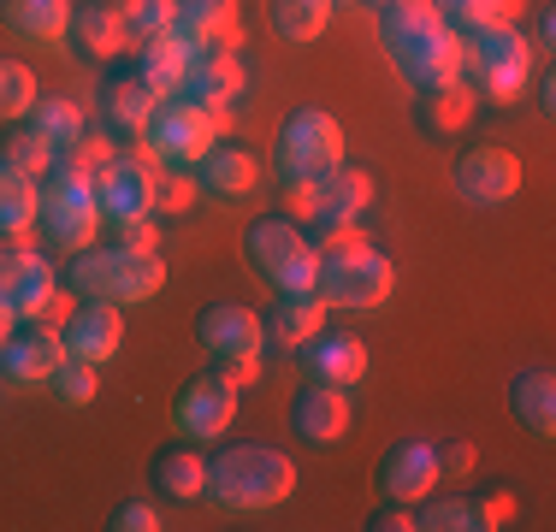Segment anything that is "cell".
I'll use <instances>...</instances> for the list:
<instances>
[{
    "mask_svg": "<svg viewBox=\"0 0 556 532\" xmlns=\"http://www.w3.org/2000/svg\"><path fill=\"white\" fill-rule=\"evenodd\" d=\"M379 42H386L391 65L403 72L408 89H444L462 84V36L439 18L432 0H391L379 7Z\"/></svg>",
    "mask_w": 556,
    "mask_h": 532,
    "instance_id": "cell-1",
    "label": "cell"
},
{
    "mask_svg": "<svg viewBox=\"0 0 556 532\" xmlns=\"http://www.w3.org/2000/svg\"><path fill=\"white\" fill-rule=\"evenodd\" d=\"M314 243V296L326 308H379L396 284V266L391 255H379L355 225H338V231L308 237Z\"/></svg>",
    "mask_w": 556,
    "mask_h": 532,
    "instance_id": "cell-2",
    "label": "cell"
},
{
    "mask_svg": "<svg viewBox=\"0 0 556 532\" xmlns=\"http://www.w3.org/2000/svg\"><path fill=\"white\" fill-rule=\"evenodd\" d=\"M296 491V461L273 444H225L207 456V485L202 497L214 509H273Z\"/></svg>",
    "mask_w": 556,
    "mask_h": 532,
    "instance_id": "cell-3",
    "label": "cell"
},
{
    "mask_svg": "<svg viewBox=\"0 0 556 532\" xmlns=\"http://www.w3.org/2000/svg\"><path fill=\"white\" fill-rule=\"evenodd\" d=\"M161 284H166V266H161L154 249L89 243V249L72 255V266H65V290H77L84 302H113V308L161 296Z\"/></svg>",
    "mask_w": 556,
    "mask_h": 532,
    "instance_id": "cell-4",
    "label": "cell"
},
{
    "mask_svg": "<svg viewBox=\"0 0 556 532\" xmlns=\"http://www.w3.org/2000/svg\"><path fill=\"white\" fill-rule=\"evenodd\" d=\"M462 36V84L480 89L485 101H515L533 84V42L521 24H480Z\"/></svg>",
    "mask_w": 556,
    "mask_h": 532,
    "instance_id": "cell-5",
    "label": "cell"
},
{
    "mask_svg": "<svg viewBox=\"0 0 556 532\" xmlns=\"http://www.w3.org/2000/svg\"><path fill=\"white\" fill-rule=\"evenodd\" d=\"M243 255L261 278L273 284V296H314V243L296 231V219L267 213L243 231Z\"/></svg>",
    "mask_w": 556,
    "mask_h": 532,
    "instance_id": "cell-6",
    "label": "cell"
},
{
    "mask_svg": "<svg viewBox=\"0 0 556 532\" xmlns=\"http://www.w3.org/2000/svg\"><path fill=\"white\" fill-rule=\"evenodd\" d=\"M195 338H202V350L214 355V372L231 379L237 391L261 379L267 326H261L255 308H243V302H214V308H202V319H195Z\"/></svg>",
    "mask_w": 556,
    "mask_h": 532,
    "instance_id": "cell-7",
    "label": "cell"
},
{
    "mask_svg": "<svg viewBox=\"0 0 556 532\" xmlns=\"http://www.w3.org/2000/svg\"><path fill=\"white\" fill-rule=\"evenodd\" d=\"M273 166L278 178H326L332 166H343V125L326 106L285 113V125L273 137Z\"/></svg>",
    "mask_w": 556,
    "mask_h": 532,
    "instance_id": "cell-8",
    "label": "cell"
},
{
    "mask_svg": "<svg viewBox=\"0 0 556 532\" xmlns=\"http://www.w3.org/2000/svg\"><path fill=\"white\" fill-rule=\"evenodd\" d=\"M60 278L48 255H36L30 243H0V308L12 319H42V326H65V302H60Z\"/></svg>",
    "mask_w": 556,
    "mask_h": 532,
    "instance_id": "cell-9",
    "label": "cell"
},
{
    "mask_svg": "<svg viewBox=\"0 0 556 532\" xmlns=\"http://www.w3.org/2000/svg\"><path fill=\"white\" fill-rule=\"evenodd\" d=\"M214 142H219V118L207 106H195L190 96H161L149 130H142V154L154 166H184V172L214 149Z\"/></svg>",
    "mask_w": 556,
    "mask_h": 532,
    "instance_id": "cell-10",
    "label": "cell"
},
{
    "mask_svg": "<svg viewBox=\"0 0 556 532\" xmlns=\"http://www.w3.org/2000/svg\"><path fill=\"white\" fill-rule=\"evenodd\" d=\"M36 225L48 231V243L54 249H89L96 243V231L108 219H101V195H96V178H77V172H48L42 183V213H36Z\"/></svg>",
    "mask_w": 556,
    "mask_h": 532,
    "instance_id": "cell-11",
    "label": "cell"
},
{
    "mask_svg": "<svg viewBox=\"0 0 556 532\" xmlns=\"http://www.w3.org/2000/svg\"><path fill=\"white\" fill-rule=\"evenodd\" d=\"M450 183L468 207H503L515 190H521V160L509 149H492V142H473V149L456 154L450 166Z\"/></svg>",
    "mask_w": 556,
    "mask_h": 532,
    "instance_id": "cell-12",
    "label": "cell"
},
{
    "mask_svg": "<svg viewBox=\"0 0 556 532\" xmlns=\"http://www.w3.org/2000/svg\"><path fill=\"white\" fill-rule=\"evenodd\" d=\"M154 172L149 154H113L108 172L96 178V195H101V219L108 225H130V219H154Z\"/></svg>",
    "mask_w": 556,
    "mask_h": 532,
    "instance_id": "cell-13",
    "label": "cell"
},
{
    "mask_svg": "<svg viewBox=\"0 0 556 532\" xmlns=\"http://www.w3.org/2000/svg\"><path fill=\"white\" fill-rule=\"evenodd\" d=\"M237 415V384L219 379V372H195L190 384H178V396H172V426H178V438H190V444H207V438H219L225 426Z\"/></svg>",
    "mask_w": 556,
    "mask_h": 532,
    "instance_id": "cell-14",
    "label": "cell"
},
{
    "mask_svg": "<svg viewBox=\"0 0 556 532\" xmlns=\"http://www.w3.org/2000/svg\"><path fill=\"white\" fill-rule=\"evenodd\" d=\"M60 362H65V343H60L54 326H42V319H18V326L7 331V343H0V379L24 384V391L48 384Z\"/></svg>",
    "mask_w": 556,
    "mask_h": 532,
    "instance_id": "cell-15",
    "label": "cell"
},
{
    "mask_svg": "<svg viewBox=\"0 0 556 532\" xmlns=\"http://www.w3.org/2000/svg\"><path fill=\"white\" fill-rule=\"evenodd\" d=\"M243 65H237L231 48H190V72H184V89L178 96H190L195 106H207L214 118H225L243 96Z\"/></svg>",
    "mask_w": 556,
    "mask_h": 532,
    "instance_id": "cell-16",
    "label": "cell"
},
{
    "mask_svg": "<svg viewBox=\"0 0 556 532\" xmlns=\"http://www.w3.org/2000/svg\"><path fill=\"white\" fill-rule=\"evenodd\" d=\"M60 343H65L72 362L101 367V362H113L118 343H125V319H118L113 302H77V308L65 314V326H60Z\"/></svg>",
    "mask_w": 556,
    "mask_h": 532,
    "instance_id": "cell-17",
    "label": "cell"
},
{
    "mask_svg": "<svg viewBox=\"0 0 556 532\" xmlns=\"http://www.w3.org/2000/svg\"><path fill=\"white\" fill-rule=\"evenodd\" d=\"M296 367H302V379H314V384H343V391H350L367 372V343L350 338V331L320 326L308 343H296Z\"/></svg>",
    "mask_w": 556,
    "mask_h": 532,
    "instance_id": "cell-18",
    "label": "cell"
},
{
    "mask_svg": "<svg viewBox=\"0 0 556 532\" xmlns=\"http://www.w3.org/2000/svg\"><path fill=\"white\" fill-rule=\"evenodd\" d=\"M154 106H161V96L137 77V65H130V72H113L108 84L96 89V113H101V130H108V137H142Z\"/></svg>",
    "mask_w": 556,
    "mask_h": 532,
    "instance_id": "cell-19",
    "label": "cell"
},
{
    "mask_svg": "<svg viewBox=\"0 0 556 532\" xmlns=\"http://www.w3.org/2000/svg\"><path fill=\"white\" fill-rule=\"evenodd\" d=\"M355 408H350V391L343 384H302L296 396H290V426H296L308 444H338L343 432H350Z\"/></svg>",
    "mask_w": 556,
    "mask_h": 532,
    "instance_id": "cell-20",
    "label": "cell"
},
{
    "mask_svg": "<svg viewBox=\"0 0 556 532\" xmlns=\"http://www.w3.org/2000/svg\"><path fill=\"white\" fill-rule=\"evenodd\" d=\"M439 449L420 444V438H403V444L386 449V461H379V491H386L391 503H420L432 485H439Z\"/></svg>",
    "mask_w": 556,
    "mask_h": 532,
    "instance_id": "cell-21",
    "label": "cell"
},
{
    "mask_svg": "<svg viewBox=\"0 0 556 532\" xmlns=\"http://www.w3.org/2000/svg\"><path fill=\"white\" fill-rule=\"evenodd\" d=\"M374 202V178L362 166H332L326 178H314V225L320 231H338V225H355Z\"/></svg>",
    "mask_w": 556,
    "mask_h": 532,
    "instance_id": "cell-22",
    "label": "cell"
},
{
    "mask_svg": "<svg viewBox=\"0 0 556 532\" xmlns=\"http://www.w3.org/2000/svg\"><path fill=\"white\" fill-rule=\"evenodd\" d=\"M243 30V0H178L172 36H184V48H231Z\"/></svg>",
    "mask_w": 556,
    "mask_h": 532,
    "instance_id": "cell-23",
    "label": "cell"
},
{
    "mask_svg": "<svg viewBox=\"0 0 556 532\" xmlns=\"http://www.w3.org/2000/svg\"><path fill=\"white\" fill-rule=\"evenodd\" d=\"M509 515V497H420V532H492Z\"/></svg>",
    "mask_w": 556,
    "mask_h": 532,
    "instance_id": "cell-24",
    "label": "cell"
},
{
    "mask_svg": "<svg viewBox=\"0 0 556 532\" xmlns=\"http://www.w3.org/2000/svg\"><path fill=\"white\" fill-rule=\"evenodd\" d=\"M65 36H72V48L84 53V60H113V53L130 42L118 0H77V7H72V24H65Z\"/></svg>",
    "mask_w": 556,
    "mask_h": 532,
    "instance_id": "cell-25",
    "label": "cell"
},
{
    "mask_svg": "<svg viewBox=\"0 0 556 532\" xmlns=\"http://www.w3.org/2000/svg\"><path fill=\"white\" fill-rule=\"evenodd\" d=\"M255 178H261L255 154L237 149V142H214V149L195 160V183H202L214 202H243V195H255Z\"/></svg>",
    "mask_w": 556,
    "mask_h": 532,
    "instance_id": "cell-26",
    "label": "cell"
},
{
    "mask_svg": "<svg viewBox=\"0 0 556 532\" xmlns=\"http://www.w3.org/2000/svg\"><path fill=\"white\" fill-rule=\"evenodd\" d=\"M509 415L533 438L556 432V379H551V367H521L515 372L509 379Z\"/></svg>",
    "mask_w": 556,
    "mask_h": 532,
    "instance_id": "cell-27",
    "label": "cell"
},
{
    "mask_svg": "<svg viewBox=\"0 0 556 532\" xmlns=\"http://www.w3.org/2000/svg\"><path fill=\"white\" fill-rule=\"evenodd\" d=\"M0 24L18 42H60L72 24V0H0Z\"/></svg>",
    "mask_w": 556,
    "mask_h": 532,
    "instance_id": "cell-28",
    "label": "cell"
},
{
    "mask_svg": "<svg viewBox=\"0 0 556 532\" xmlns=\"http://www.w3.org/2000/svg\"><path fill=\"white\" fill-rule=\"evenodd\" d=\"M184 72H190V48H184V36H149V42H137V77L154 89V96H178L184 89Z\"/></svg>",
    "mask_w": 556,
    "mask_h": 532,
    "instance_id": "cell-29",
    "label": "cell"
},
{
    "mask_svg": "<svg viewBox=\"0 0 556 532\" xmlns=\"http://www.w3.org/2000/svg\"><path fill=\"white\" fill-rule=\"evenodd\" d=\"M261 326H267L273 343L296 350V343H308L314 331L326 326V302L320 296H273V308L261 314Z\"/></svg>",
    "mask_w": 556,
    "mask_h": 532,
    "instance_id": "cell-30",
    "label": "cell"
},
{
    "mask_svg": "<svg viewBox=\"0 0 556 532\" xmlns=\"http://www.w3.org/2000/svg\"><path fill=\"white\" fill-rule=\"evenodd\" d=\"M24 130H30V137H42L48 149H72L77 137H84V106L77 101H65V96H36L30 101V113H24Z\"/></svg>",
    "mask_w": 556,
    "mask_h": 532,
    "instance_id": "cell-31",
    "label": "cell"
},
{
    "mask_svg": "<svg viewBox=\"0 0 556 532\" xmlns=\"http://www.w3.org/2000/svg\"><path fill=\"white\" fill-rule=\"evenodd\" d=\"M154 485H161L166 497H178V503L202 497V485H207V456H195V444H190V438L166 444L161 456H154Z\"/></svg>",
    "mask_w": 556,
    "mask_h": 532,
    "instance_id": "cell-32",
    "label": "cell"
},
{
    "mask_svg": "<svg viewBox=\"0 0 556 532\" xmlns=\"http://www.w3.org/2000/svg\"><path fill=\"white\" fill-rule=\"evenodd\" d=\"M36 213H42V183L0 160V237H24L36 225Z\"/></svg>",
    "mask_w": 556,
    "mask_h": 532,
    "instance_id": "cell-33",
    "label": "cell"
},
{
    "mask_svg": "<svg viewBox=\"0 0 556 532\" xmlns=\"http://www.w3.org/2000/svg\"><path fill=\"white\" fill-rule=\"evenodd\" d=\"M326 18H332V0H267V24L285 42H320Z\"/></svg>",
    "mask_w": 556,
    "mask_h": 532,
    "instance_id": "cell-34",
    "label": "cell"
},
{
    "mask_svg": "<svg viewBox=\"0 0 556 532\" xmlns=\"http://www.w3.org/2000/svg\"><path fill=\"white\" fill-rule=\"evenodd\" d=\"M450 30H480V24H515L521 0H432Z\"/></svg>",
    "mask_w": 556,
    "mask_h": 532,
    "instance_id": "cell-35",
    "label": "cell"
},
{
    "mask_svg": "<svg viewBox=\"0 0 556 532\" xmlns=\"http://www.w3.org/2000/svg\"><path fill=\"white\" fill-rule=\"evenodd\" d=\"M0 160H7L12 172H24V178H48L54 172V149H48L42 137H30V130H12V137H0Z\"/></svg>",
    "mask_w": 556,
    "mask_h": 532,
    "instance_id": "cell-36",
    "label": "cell"
},
{
    "mask_svg": "<svg viewBox=\"0 0 556 532\" xmlns=\"http://www.w3.org/2000/svg\"><path fill=\"white\" fill-rule=\"evenodd\" d=\"M118 12H125V36H130V42H149V36L172 30L178 0H118Z\"/></svg>",
    "mask_w": 556,
    "mask_h": 532,
    "instance_id": "cell-37",
    "label": "cell"
},
{
    "mask_svg": "<svg viewBox=\"0 0 556 532\" xmlns=\"http://www.w3.org/2000/svg\"><path fill=\"white\" fill-rule=\"evenodd\" d=\"M420 113H427V125H432V130H456L462 118L473 113V89H468V84L427 89V96H420Z\"/></svg>",
    "mask_w": 556,
    "mask_h": 532,
    "instance_id": "cell-38",
    "label": "cell"
},
{
    "mask_svg": "<svg viewBox=\"0 0 556 532\" xmlns=\"http://www.w3.org/2000/svg\"><path fill=\"white\" fill-rule=\"evenodd\" d=\"M36 101V72L24 60H0V118H24Z\"/></svg>",
    "mask_w": 556,
    "mask_h": 532,
    "instance_id": "cell-39",
    "label": "cell"
},
{
    "mask_svg": "<svg viewBox=\"0 0 556 532\" xmlns=\"http://www.w3.org/2000/svg\"><path fill=\"white\" fill-rule=\"evenodd\" d=\"M113 154H118V149H113L108 137H89V130H84V137L72 142V149H60V154H54V166H60V172H77V178H101Z\"/></svg>",
    "mask_w": 556,
    "mask_h": 532,
    "instance_id": "cell-40",
    "label": "cell"
},
{
    "mask_svg": "<svg viewBox=\"0 0 556 532\" xmlns=\"http://www.w3.org/2000/svg\"><path fill=\"white\" fill-rule=\"evenodd\" d=\"M96 384H101L96 367H89V362H72V355H65V362L54 367V379H48V391H54L65 408H84V403H96Z\"/></svg>",
    "mask_w": 556,
    "mask_h": 532,
    "instance_id": "cell-41",
    "label": "cell"
},
{
    "mask_svg": "<svg viewBox=\"0 0 556 532\" xmlns=\"http://www.w3.org/2000/svg\"><path fill=\"white\" fill-rule=\"evenodd\" d=\"M113 532H161V515H154V503H142V497H130V503H118L113 509Z\"/></svg>",
    "mask_w": 556,
    "mask_h": 532,
    "instance_id": "cell-42",
    "label": "cell"
},
{
    "mask_svg": "<svg viewBox=\"0 0 556 532\" xmlns=\"http://www.w3.org/2000/svg\"><path fill=\"white\" fill-rule=\"evenodd\" d=\"M190 172H184V166H172V172H161V183H154V207H190Z\"/></svg>",
    "mask_w": 556,
    "mask_h": 532,
    "instance_id": "cell-43",
    "label": "cell"
},
{
    "mask_svg": "<svg viewBox=\"0 0 556 532\" xmlns=\"http://www.w3.org/2000/svg\"><path fill=\"white\" fill-rule=\"evenodd\" d=\"M362 527H367V532H415V515H408L403 503H386V509H374Z\"/></svg>",
    "mask_w": 556,
    "mask_h": 532,
    "instance_id": "cell-44",
    "label": "cell"
},
{
    "mask_svg": "<svg viewBox=\"0 0 556 532\" xmlns=\"http://www.w3.org/2000/svg\"><path fill=\"white\" fill-rule=\"evenodd\" d=\"M432 449H439V473H473V444H462V438H456V444H432Z\"/></svg>",
    "mask_w": 556,
    "mask_h": 532,
    "instance_id": "cell-45",
    "label": "cell"
},
{
    "mask_svg": "<svg viewBox=\"0 0 556 532\" xmlns=\"http://www.w3.org/2000/svg\"><path fill=\"white\" fill-rule=\"evenodd\" d=\"M154 243H161L154 219H130V225H118V249H154Z\"/></svg>",
    "mask_w": 556,
    "mask_h": 532,
    "instance_id": "cell-46",
    "label": "cell"
},
{
    "mask_svg": "<svg viewBox=\"0 0 556 532\" xmlns=\"http://www.w3.org/2000/svg\"><path fill=\"white\" fill-rule=\"evenodd\" d=\"M551 36H556V18H551V7H539L533 36H527V42H533V53H545V48H551Z\"/></svg>",
    "mask_w": 556,
    "mask_h": 532,
    "instance_id": "cell-47",
    "label": "cell"
},
{
    "mask_svg": "<svg viewBox=\"0 0 556 532\" xmlns=\"http://www.w3.org/2000/svg\"><path fill=\"white\" fill-rule=\"evenodd\" d=\"M12 326H18V319H12L7 308H0V343H7V331H12Z\"/></svg>",
    "mask_w": 556,
    "mask_h": 532,
    "instance_id": "cell-48",
    "label": "cell"
},
{
    "mask_svg": "<svg viewBox=\"0 0 556 532\" xmlns=\"http://www.w3.org/2000/svg\"><path fill=\"white\" fill-rule=\"evenodd\" d=\"M367 7H374V12H379V7H391V0H367Z\"/></svg>",
    "mask_w": 556,
    "mask_h": 532,
    "instance_id": "cell-49",
    "label": "cell"
},
{
    "mask_svg": "<svg viewBox=\"0 0 556 532\" xmlns=\"http://www.w3.org/2000/svg\"><path fill=\"white\" fill-rule=\"evenodd\" d=\"M332 7H338V0H332Z\"/></svg>",
    "mask_w": 556,
    "mask_h": 532,
    "instance_id": "cell-50",
    "label": "cell"
}]
</instances>
